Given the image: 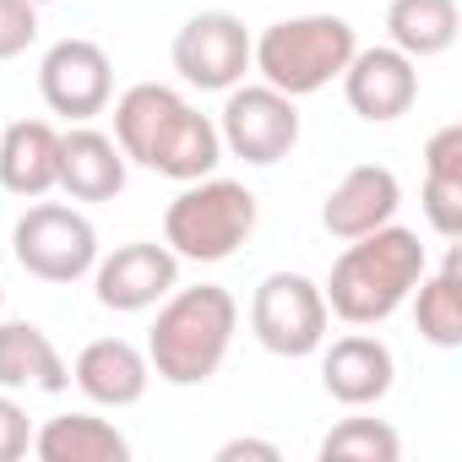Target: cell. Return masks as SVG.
<instances>
[{"label": "cell", "instance_id": "1", "mask_svg": "<svg viewBox=\"0 0 462 462\" xmlns=\"http://www.w3.org/2000/svg\"><path fill=\"white\" fill-rule=\"evenodd\" d=\"M115 142L131 163L163 174V180H201L223 163L217 120L185 104V93L163 82H136L115 98Z\"/></svg>", "mask_w": 462, "mask_h": 462}, {"label": "cell", "instance_id": "2", "mask_svg": "<svg viewBox=\"0 0 462 462\" xmlns=\"http://www.w3.org/2000/svg\"><path fill=\"white\" fill-rule=\"evenodd\" d=\"M424 267H430V251L419 245L413 228H402L392 217L359 240H343V256L332 262V273L321 283L327 310L348 327H381L408 305Z\"/></svg>", "mask_w": 462, "mask_h": 462}, {"label": "cell", "instance_id": "3", "mask_svg": "<svg viewBox=\"0 0 462 462\" xmlns=\"http://www.w3.org/2000/svg\"><path fill=\"white\" fill-rule=\"evenodd\" d=\"M240 332V300L223 283L169 289L158 300V321L147 332V365L169 386H207Z\"/></svg>", "mask_w": 462, "mask_h": 462}, {"label": "cell", "instance_id": "4", "mask_svg": "<svg viewBox=\"0 0 462 462\" xmlns=\"http://www.w3.org/2000/svg\"><path fill=\"white\" fill-rule=\"evenodd\" d=\"M354 50H359V33L348 17H332V12L283 17L251 39V71L289 98H310L343 77Z\"/></svg>", "mask_w": 462, "mask_h": 462}, {"label": "cell", "instance_id": "5", "mask_svg": "<svg viewBox=\"0 0 462 462\" xmlns=\"http://www.w3.org/2000/svg\"><path fill=\"white\" fill-rule=\"evenodd\" d=\"M256 190L245 180H223V174H201V180H185L180 196L169 201L163 212V245L180 256V262H228L251 235H256Z\"/></svg>", "mask_w": 462, "mask_h": 462}, {"label": "cell", "instance_id": "6", "mask_svg": "<svg viewBox=\"0 0 462 462\" xmlns=\"http://www.w3.org/2000/svg\"><path fill=\"white\" fill-rule=\"evenodd\" d=\"M12 256L39 283H82L98 262V228L66 201H33L12 228Z\"/></svg>", "mask_w": 462, "mask_h": 462}, {"label": "cell", "instance_id": "7", "mask_svg": "<svg viewBox=\"0 0 462 462\" xmlns=\"http://www.w3.org/2000/svg\"><path fill=\"white\" fill-rule=\"evenodd\" d=\"M217 142L251 169H273L300 147V98L267 82H235L217 109Z\"/></svg>", "mask_w": 462, "mask_h": 462}, {"label": "cell", "instance_id": "8", "mask_svg": "<svg viewBox=\"0 0 462 462\" xmlns=\"http://www.w3.org/2000/svg\"><path fill=\"white\" fill-rule=\"evenodd\" d=\"M332 310L316 278L305 273H267L251 294V337L278 359H310L327 343Z\"/></svg>", "mask_w": 462, "mask_h": 462}, {"label": "cell", "instance_id": "9", "mask_svg": "<svg viewBox=\"0 0 462 462\" xmlns=\"http://www.w3.org/2000/svg\"><path fill=\"white\" fill-rule=\"evenodd\" d=\"M169 60H174L185 88L228 93L235 82H245V71H251V28L235 12H196L174 33Z\"/></svg>", "mask_w": 462, "mask_h": 462}, {"label": "cell", "instance_id": "10", "mask_svg": "<svg viewBox=\"0 0 462 462\" xmlns=\"http://www.w3.org/2000/svg\"><path fill=\"white\" fill-rule=\"evenodd\" d=\"M39 98L50 104V115L88 125L109 109L115 98V66L104 55V44L93 39H55L39 60Z\"/></svg>", "mask_w": 462, "mask_h": 462}, {"label": "cell", "instance_id": "11", "mask_svg": "<svg viewBox=\"0 0 462 462\" xmlns=\"http://www.w3.org/2000/svg\"><path fill=\"white\" fill-rule=\"evenodd\" d=\"M93 300L115 316H136V310H152L174 283H180V256L158 240H131V245H115L109 256L93 262Z\"/></svg>", "mask_w": 462, "mask_h": 462}, {"label": "cell", "instance_id": "12", "mask_svg": "<svg viewBox=\"0 0 462 462\" xmlns=\"http://www.w3.org/2000/svg\"><path fill=\"white\" fill-rule=\"evenodd\" d=\"M343 98L359 120L370 125H392L419 104V60H408L392 44L375 50H354V60L343 66Z\"/></svg>", "mask_w": 462, "mask_h": 462}, {"label": "cell", "instance_id": "13", "mask_svg": "<svg viewBox=\"0 0 462 462\" xmlns=\"http://www.w3.org/2000/svg\"><path fill=\"white\" fill-rule=\"evenodd\" d=\"M321 354V386L343 408H375L397 381V354L375 332H348L316 348Z\"/></svg>", "mask_w": 462, "mask_h": 462}, {"label": "cell", "instance_id": "14", "mask_svg": "<svg viewBox=\"0 0 462 462\" xmlns=\"http://www.w3.org/2000/svg\"><path fill=\"white\" fill-rule=\"evenodd\" d=\"M402 207V180L386 163H354L321 201V228L332 240H359L370 228L392 223Z\"/></svg>", "mask_w": 462, "mask_h": 462}, {"label": "cell", "instance_id": "15", "mask_svg": "<svg viewBox=\"0 0 462 462\" xmlns=\"http://www.w3.org/2000/svg\"><path fill=\"white\" fill-rule=\"evenodd\" d=\"M125 174H131V158L120 152V142L109 131H98L93 120L60 131V180H55V190H66L71 201H115L125 190Z\"/></svg>", "mask_w": 462, "mask_h": 462}, {"label": "cell", "instance_id": "16", "mask_svg": "<svg viewBox=\"0 0 462 462\" xmlns=\"http://www.w3.org/2000/svg\"><path fill=\"white\" fill-rule=\"evenodd\" d=\"M71 381L98 408H136L152 386V365H147V348H136L125 337H93L77 354Z\"/></svg>", "mask_w": 462, "mask_h": 462}, {"label": "cell", "instance_id": "17", "mask_svg": "<svg viewBox=\"0 0 462 462\" xmlns=\"http://www.w3.org/2000/svg\"><path fill=\"white\" fill-rule=\"evenodd\" d=\"M60 180V131L50 120H12L0 131V185L23 201L50 196Z\"/></svg>", "mask_w": 462, "mask_h": 462}, {"label": "cell", "instance_id": "18", "mask_svg": "<svg viewBox=\"0 0 462 462\" xmlns=\"http://www.w3.org/2000/svg\"><path fill=\"white\" fill-rule=\"evenodd\" d=\"M66 392L71 365L33 321H0V392Z\"/></svg>", "mask_w": 462, "mask_h": 462}, {"label": "cell", "instance_id": "19", "mask_svg": "<svg viewBox=\"0 0 462 462\" xmlns=\"http://www.w3.org/2000/svg\"><path fill=\"white\" fill-rule=\"evenodd\" d=\"M424 217L440 240L462 235V125H440L424 142V196H419Z\"/></svg>", "mask_w": 462, "mask_h": 462}, {"label": "cell", "instance_id": "20", "mask_svg": "<svg viewBox=\"0 0 462 462\" xmlns=\"http://www.w3.org/2000/svg\"><path fill=\"white\" fill-rule=\"evenodd\" d=\"M33 457L39 462H125L131 440L98 413H55L44 430H33Z\"/></svg>", "mask_w": 462, "mask_h": 462}, {"label": "cell", "instance_id": "21", "mask_svg": "<svg viewBox=\"0 0 462 462\" xmlns=\"http://www.w3.org/2000/svg\"><path fill=\"white\" fill-rule=\"evenodd\" d=\"M413 327L430 348H462V251L451 245L446 262L413 283Z\"/></svg>", "mask_w": 462, "mask_h": 462}, {"label": "cell", "instance_id": "22", "mask_svg": "<svg viewBox=\"0 0 462 462\" xmlns=\"http://www.w3.org/2000/svg\"><path fill=\"white\" fill-rule=\"evenodd\" d=\"M462 33V12L457 0H392L386 6V39L392 50H402L408 60H435L457 44Z\"/></svg>", "mask_w": 462, "mask_h": 462}, {"label": "cell", "instance_id": "23", "mask_svg": "<svg viewBox=\"0 0 462 462\" xmlns=\"http://www.w3.org/2000/svg\"><path fill=\"white\" fill-rule=\"evenodd\" d=\"M402 435L386 419H343L321 435V462H397Z\"/></svg>", "mask_w": 462, "mask_h": 462}, {"label": "cell", "instance_id": "24", "mask_svg": "<svg viewBox=\"0 0 462 462\" xmlns=\"http://www.w3.org/2000/svg\"><path fill=\"white\" fill-rule=\"evenodd\" d=\"M39 39V6L33 0H0V60L28 55Z\"/></svg>", "mask_w": 462, "mask_h": 462}, {"label": "cell", "instance_id": "25", "mask_svg": "<svg viewBox=\"0 0 462 462\" xmlns=\"http://www.w3.org/2000/svg\"><path fill=\"white\" fill-rule=\"evenodd\" d=\"M33 451V424H28V408L12 397V392H0V462H17Z\"/></svg>", "mask_w": 462, "mask_h": 462}, {"label": "cell", "instance_id": "26", "mask_svg": "<svg viewBox=\"0 0 462 462\" xmlns=\"http://www.w3.org/2000/svg\"><path fill=\"white\" fill-rule=\"evenodd\" d=\"M240 457H256V462H278L283 451L273 440H256V435H235V440H223L217 446V462H240Z\"/></svg>", "mask_w": 462, "mask_h": 462}, {"label": "cell", "instance_id": "27", "mask_svg": "<svg viewBox=\"0 0 462 462\" xmlns=\"http://www.w3.org/2000/svg\"><path fill=\"white\" fill-rule=\"evenodd\" d=\"M0 305H6V283H0Z\"/></svg>", "mask_w": 462, "mask_h": 462}, {"label": "cell", "instance_id": "28", "mask_svg": "<svg viewBox=\"0 0 462 462\" xmlns=\"http://www.w3.org/2000/svg\"><path fill=\"white\" fill-rule=\"evenodd\" d=\"M33 6H55V0H33Z\"/></svg>", "mask_w": 462, "mask_h": 462}]
</instances>
